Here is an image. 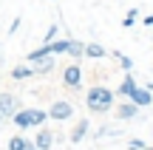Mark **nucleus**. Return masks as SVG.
I'll return each mask as SVG.
<instances>
[{"label":"nucleus","instance_id":"22","mask_svg":"<svg viewBox=\"0 0 153 150\" xmlns=\"http://www.w3.org/2000/svg\"><path fill=\"white\" fill-rule=\"evenodd\" d=\"M142 23H145V26L150 28V26H153V14H145V17H142Z\"/></svg>","mask_w":153,"mask_h":150},{"label":"nucleus","instance_id":"7","mask_svg":"<svg viewBox=\"0 0 153 150\" xmlns=\"http://www.w3.org/2000/svg\"><path fill=\"white\" fill-rule=\"evenodd\" d=\"M28 65L34 68V77H37V74H51L54 71V54L43 57V60H34V62H28Z\"/></svg>","mask_w":153,"mask_h":150},{"label":"nucleus","instance_id":"24","mask_svg":"<svg viewBox=\"0 0 153 150\" xmlns=\"http://www.w3.org/2000/svg\"><path fill=\"white\" fill-rule=\"evenodd\" d=\"M0 125H3V113H0Z\"/></svg>","mask_w":153,"mask_h":150},{"label":"nucleus","instance_id":"8","mask_svg":"<svg viewBox=\"0 0 153 150\" xmlns=\"http://www.w3.org/2000/svg\"><path fill=\"white\" fill-rule=\"evenodd\" d=\"M136 88H139V85H136V79H133V74H131V71H128V74H125V79L119 82V88H116L114 94H119V96H125V99H128V96H131Z\"/></svg>","mask_w":153,"mask_h":150},{"label":"nucleus","instance_id":"3","mask_svg":"<svg viewBox=\"0 0 153 150\" xmlns=\"http://www.w3.org/2000/svg\"><path fill=\"white\" fill-rule=\"evenodd\" d=\"M71 116H74V105H71V102H65V99L51 102V108H48V119H54V122H68Z\"/></svg>","mask_w":153,"mask_h":150},{"label":"nucleus","instance_id":"19","mask_svg":"<svg viewBox=\"0 0 153 150\" xmlns=\"http://www.w3.org/2000/svg\"><path fill=\"white\" fill-rule=\"evenodd\" d=\"M57 31H60V26H48V31H45V37H43V43H51V40H57Z\"/></svg>","mask_w":153,"mask_h":150},{"label":"nucleus","instance_id":"25","mask_svg":"<svg viewBox=\"0 0 153 150\" xmlns=\"http://www.w3.org/2000/svg\"><path fill=\"white\" fill-rule=\"evenodd\" d=\"M145 150H153V147H145Z\"/></svg>","mask_w":153,"mask_h":150},{"label":"nucleus","instance_id":"1","mask_svg":"<svg viewBox=\"0 0 153 150\" xmlns=\"http://www.w3.org/2000/svg\"><path fill=\"white\" fill-rule=\"evenodd\" d=\"M114 99H116V94L111 88H105V85H91L88 94H85V105H88L91 113H108V111H114V105H116Z\"/></svg>","mask_w":153,"mask_h":150},{"label":"nucleus","instance_id":"14","mask_svg":"<svg viewBox=\"0 0 153 150\" xmlns=\"http://www.w3.org/2000/svg\"><path fill=\"white\" fill-rule=\"evenodd\" d=\"M31 77H34L31 65H14L11 68V79H31Z\"/></svg>","mask_w":153,"mask_h":150},{"label":"nucleus","instance_id":"12","mask_svg":"<svg viewBox=\"0 0 153 150\" xmlns=\"http://www.w3.org/2000/svg\"><path fill=\"white\" fill-rule=\"evenodd\" d=\"M105 54H108V51H105L99 43H85V57L88 60H102Z\"/></svg>","mask_w":153,"mask_h":150},{"label":"nucleus","instance_id":"5","mask_svg":"<svg viewBox=\"0 0 153 150\" xmlns=\"http://www.w3.org/2000/svg\"><path fill=\"white\" fill-rule=\"evenodd\" d=\"M54 142H57L54 130L45 128V125H40V128H37V136H34V147H37V150H51V147H54Z\"/></svg>","mask_w":153,"mask_h":150},{"label":"nucleus","instance_id":"17","mask_svg":"<svg viewBox=\"0 0 153 150\" xmlns=\"http://www.w3.org/2000/svg\"><path fill=\"white\" fill-rule=\"evenodd\" d=\"M114 57H116V60H119V65H122V71H133V60H131V57H125V54H119V51H114Z\"/></svg>","mask_w":153,"mask_h":150},{"label":"nucleus","instance_id":"9","mask_svg":"<svg viewBox=\"0 0 153 150\" xmlns=\"http://www.w3.org/2000/svg\"><path fill=\"white\" fill-rule=\"evenodd\" d=\"M28 111V122H31V128H40V125L48 122V111H43V108H26Z\"/></svg>","mask_w":153,"mask_h":150},{"label":"nucleus","instance_id":"16","mask_svg":"<svg viewBox=\"0 0 153 150\" xmlns=\"http://www.w3.org/2000/svg\"><path fill=\"white\" fill-rule=\"evenodd\" d=\"M26 147H28V139H26V136L17 133V136H11V139H9V150H26Z\"/></svg>","mask_w":153,"mask_h":150},{"label":"nucleus","instance_id":"2","mask_svg":"<svg viewBox=\"0 0 153 150\" xmlns=\"http://www.w3.org/2000/svg\"><path fill=\"white\" fill-rule=\"evenodd\" d=\"M62 85L68 91H79L82 88V65L79 62H71V65L62 68Z\"/></svg>","mask_w":153,"mask_h":150},{"label":"nucleus","instance_id":"15","mask_svg":"<svg viewBox=\"0 0 153 150\" xmlns=\"http://www.w3.org/2000/svg\"><path fill=\"white\" fill-rule=\"evenodd\" d=\"M68 54H71L74 60H82V57H85V43H79V40H68Z\"/></svg>","mask_w":153,"mask_h":150},{"label":"nucleus","instance_id":"11","mask_svg":"<svg viewBox=\"0 0 153 150\" xmlns=\"http://www.w3.org/2000/svg\"><path fill=\"white\" fill-rule=\"evenodd\" d=\"M88 128H91V125H88V119H79V122L74 125V130H71V136H68V139H71L74 145H76V142H82V139L88 136Z\"/></svg>","mask_w":153,"mask_h":150},{"label":"nucleus","instance_id":"13","mask_svg":"<svg viewBox=\"0 0 153 150\" xmlns=\"http://www.w3.org/2000/svg\"><path fill=\"white\" fill-rule=\"evenodd\" d=\"M68 40H71V37H65V40H51V43H48V51H51L54 57L68 54Z\"/></svg>","mask_w":153,"mask_h":150},{"label":"nucleus","instance_id":"23","mask_svg":"<svg viewBox=\"0 0 153 150\" xmlns=\"http://www.w3.org/2000/svg\"><path fill=\"white\" fill-rule=\"evenodd\" d=\"M26 150H37V147H34V142H28V147H26Z\"/></svg>","mask_w":153,"mask_h":150},{"label":"nucleus","instance_id":"10","mask_svg":"<svg viewBox=\"0 0 153 150\" xmlns=\"http://www.w3.org/2000/svg\"><path fill=\"white\" fill-rule=\"evenodd\" d=\"M128 99H133V102H136L139 108H145V105H150V102H153V94H150L148 88H136V91H133L131 96H128Z\"/></svg>","mask_w":153,"mask_h":150},{"label":"nucleus","instance_id":"4","mask_svg":"<svg viewBox=\"0 0 153 150\" xmlns=\"http://www.w3.org/2000/svg\"><path fill=\"white\" fill-rule=\"evenodd\" d=\"M17 111H20V99L14 94H9V91H3L0 94V113H3V119H11Z\"/></svg>","mask_w":153,"mask_h":150},{"label":"nucleus","instance_id":"20","mask_svg":"<svg viewBox=\"0 0 153 150\" xmlns=\"http://www.w3.org/2000/svg\"><path fill=\"white\" fill-rule=\"evenodd\" d=\"M128 147H131V150H142V147H148V145H145L142 139H131V142H128Z\"/></svg>","mask_w":153,"mask_h":150},{"label":"nucleus","instance_id":"18","mask_svg":"<svg viewBox=\"0 0 153 150\" xmlns=\"http://www.w3.org/2000/svg\"><path fill=\"white\" fill-rule=\"evenodd\" d=\"M136 20H139V9H128V14L122 17V26H125V28H131Z\"/></svg>","mask_w":153,"mask_h":150},{"label":"nucleus","instance_id":"6","mask_svg":"<svg viewBox=\"0 0 153 150\" xmlns=\"http://www.w3.org/2000/svg\"><path fill=\"white\" fill-rule=\"evenodd\" d=\"M139 111H142V108H139L133 99H125V102H119V105H114L116 119H136V113H139Z\"/></svg>","mask_w":153,"mask_h":150},{"label":"nucleus","instance_id":"21","mask_svg":"<svg viewBox=\"0 0 153 150\" xmlns=\"http://www.w3.org/2000/svg\"><path fill=\"white\" fill-rule=\"evenodd\" d=\"M20 23H23V20H20V17H14V20H11V26H9V34H14V31H17V28H20Z\"/></svg>","mask_w":153,"mask_h":150}]
</instances>
